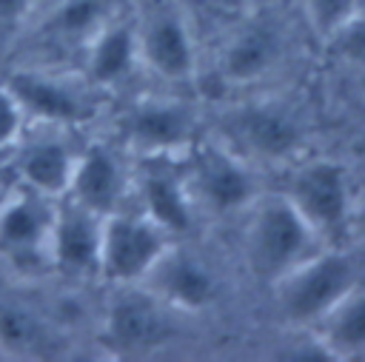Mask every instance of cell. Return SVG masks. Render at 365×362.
<instances>
[{"mask_svg": "<svg viewBox=\"0 0 365 362\" xmlns=\"http://www.w3.org/2000/svg\"><path fill=\"white\" fill-rule=\"evenodd\" d=\"M317 237L319 234L308 225V219L294 208L285 194L268 197L251 214L245 234V259L251 274L259 282L274 285L314 254Z\"/></svg>", "mask_w": 365, "mask_h": 362, "instance_id": "6da1fadb", "label": "cell"}, {"mask_svg": "<svg viewBox=\"0 0 365 362\" xmlns=\"http://www.w3.org/2000/svg\"><path fill=\"white\" fill-rule=\"evenodd\" d=\"M356 288V268L339 251L311 254L305 262L291 268L274 282L279 311L288 322L311 325L322 322L325 314Z\"/></svg>", "mask_w": 365, "mask_h": 362, "instance_id": "7a4b0ae2", "label": "cell"}, {"mask_svg": "<svg viewBox=\"0 0 365 362\" xmlns=\"http://www.w3.org/2000/svg\"><path fill=\"white\" fill-rule=\"evenodd\" d=\"M168 248V234L145 214L114 211L103 217L100 274L111 282H140Z\"/></svg>", "mask_w": 365, "mask_h": 362, "instance_id": "3957f363", "label": "cell"}, {"mask_svg": "<svg viewBox=\"0 0 365 362\" xmlns=\"http://www.w3.org/2000/svg\"><path fill=\"white\" fill-rule=\"evenodd\" d=\"M165 302L151 291H123L106 314L103 342L123 356L151 353L171 339V319Z\"/></svg>", "mask_w": 365, "mask_h": 362, "instance_id": "277c9868", "label": "cell"}, {"mask_svg": "<svg viewBox=\"0 0 365 362\" xmlns=\"http://www.w3.org/2000/svg\"><path fill=\"white\" fill-rule=\"evenodd\" d=\"M294 208L308 219L317 234H339L351 219V200H348V180L342 165L317 160L302 165L285 191Z\"/></svg>", "mask_w": 365, "mask_h": 362, "instance_id": "5b68a950", "label": "cell"}, {"mask_svg": "<svg viewBox=\"0 0 365 362\" xmlns=\"http://www.w3.org/2000/svg\"><path fill=\"white\" fill-rule=\"evenodd\" d=\"M100 239L103 217L66 197V202L54 208L48 262L66 276L100 274Z\"/></svg>", "mask_w": 365, "mask_h": 362, "instance_id": "8992f818", "label": "cell"}, {"mask_svg": "<svg viewBox=\"0 0 365 362\" xmlns=\"http://www.w3.org/2000/svg\"><path fill=\"white\" fill-rule=\"evenodd\" d=\"M51 225L54 208L48 205V197L26 188V194L0 205V251L17 265L48 262Z\"/></svg>", "mask_w": 365, "mask_h": 362, "instance_id": "52a82bcc", "label": "cell"}, {"mask_svg": "<svg viewBox=\"0 0 365 362\" xmlns=\"http://www.w3.org/2000/svg\"><path fill=\"white\" fill-rule=\"evenodd\" d=\"M185 182H188L191 200L197 194L208 208H214L220 214L245 208L251 202V188H254L251 177L240 165V160L214 145H200L191 154Z\"/></svg>", "mask_w": 365, "mask_h": 362, "instance_id": "ba28073f", "label": "cell"}, {"mask_svg": "<svg viewBox=\"0 0 365 362\" xmlns=\"http://www.w3.org/2000/svg\"><path fill=\"white\" fill-rule=\"evenodd\" d=\"M137 54L165 80H188L194 71V46L182 14L171 6L151 9L137 34Z\"/></svg>", "mask_w": 365, "mask_h": 362, "instance_id": "9c48e42d", "label": "cell"}, {"mask_svg": "<svg viewBox=\"0 0 365 362\" xmlns=\"http://www.w3.org/2000/svg\"><path fill=\"white\" fill-rule=\"evenodd\" d=\"M137 185H140L143 214L151 222H157L165 234H182L191 228V191L185 174L174 168L171 154L145 157Z\"/></svg>", "mask_w": 365, "mask_h": 362, "instance_id": "30bf717a", "label": "cell"}, {"mask_svg": "<svg viewBox=\"0 0 365 362\" xmlns=\"http://www.w3.org/2000/svg\"><path fill=\"white\" fill-rule=\"evenodd\" d=\"M151 282V294L160 296L168 308L180 311H202L217 296L214 274L185 251L165 248L154 268L145 274Z\"/></svg>", "mask_w": 365, "mask_h": 362, "instance_id": "8fae6325", "label": "cell"}, {"mask_svg": "<svg viewBox=\"0 0 365 362\" xmlns=\"http://www.w3.org/2000/svg\"><path fill=\"white\" fill-rule=\"evenodd\" d=\"M66 197L100 217L120 211V202L125 197V171L117 154L106 145H91L77 154Z\"/></svg>", "mask_w": 365, "mask_h": 362, "instance_id": "7c38bea8", "label": "cell"}, {"mask_svg": "<svg viewBox=\"0 0 365 362\" xmlns=\"http://www.w3.org/2000/svg\"><path fill=\"white\" fill-rule=\"evenodd\" d=\"M191 131V114L174 103H140L125 117V137L145 157L180 151L188 145Z\"/></svg>", "mask_w": 365, "mask_h": 362, "instance_id": "4fadbf2b", "label": "cell"}, {"mask_svg": "<svg viewBox=\"0 0 365 362\" xmlns=\"http://www.w3.org/2000/svg\"><path fill=\"white\" fill-rule=\"evenodd\" d=\"M234 137L262 160H288L302 140L299 123L274 105H254L237 114Z\"/></svg>", "mask_w": 365, "mask_h": 362, "instance_id": "5bb4252c", "label": "cell"}, {"mask_svg": "<svg viewBox=\"0 0 365 362\" xmlns=\"http://www.w3.org/2000/svg\"><path fill=\"white\" fill-rule=\"evenodd\" d=\"M6 88L20 103L23 114H34L46 123H80L88 114L86 100L68 88L66 83H57L37 71H17L6 83Z\"/></svg>", "mask_w": 365, "mask_h": 362, "instance_id": "9a60e30c", "label": "cell"}, {"mask_svg": "<svg viewBox=\"0 0 365 362\" xmlns=\"http://www.w3.org/2000/svg\"><path fill=\"white\" fill-rule=\"evenodd\" d=\"M74 162L77 154L66 143L48 137V140H34L20 151L17 174L29 191L43 197H60L68 191Z\"/></svg>", "mask_w": 365, "mask_h": 362, "instance_id": "2e32d148", "label": "cell"}, {"mask_svg": "<svg viewBox=\"0 0 365 362\" xmlns=\"http://www.w3.org/2000/svg\"><path fill=\"white\" fill-rule=\"evenodd\" d=\"M282 40L271 23H251L231 37L222 54V74L234 83H251L262 77L279 57Z\"/></svg>", "mask_w": 365, "mask_h": 362, "instance_id": "e0dca14e", "label": "cell"}, {"mask_svg": "<svg viewBox=\"0 0 365 362\" xmlns=\"http://www.w3.org/2000/svg\"><path fill=\"white\" fill-rule=\"evenodd\" d=\"M137 60V34L125 26H103L86 51V74L91 83L111 86L123 80Z\"/></svg>", "mask_w": 365, "mask_h": 362, "instance_id": "ac0fdd59", "label": "cell"}, {"mask_svg": "<svg viewBox=\"0 0 365 362\" xmlns=\"http://www.w3.org/2000/svg\"><path fill=\"white\" fill-rule=\"evenodd\" d=\"M325 348L331 353L365 351V291L354 288L342 302H336L322 319Z\"/></svg>", "mask_w": 365, "mask_h": 362, "instance_id": "d6986e66", "label": "cell"}, {"mask_svg": "<svg viewBox=\"0 0 365 362\" xmlns=\"http://www.w3.org/2000/svg\"><path fill=\"white\" fill-rule=\"evenodd\" d=\"M106 26V0H63L48 23L46 34L54 40H94Z\"/></svg>", "mask_w": 365, "mask_h": 362, "instance_id": "ffe728a7", "label": "cell"}, {"mask_svg": "<svg viewBox=\"0 0 365 362\" xmlns=\"http://www.w3.org/2000/svg\"><path fill=\"white\" fill-rule=\"evenodd\" d=\"M0 345L17 353H34L46 345V325L26 308L0 311Z\"/></svg>", "mask_w": 365, "mask_h": 362, "instance_id": "44dd1931", "label": "cell"}, {"mask_svg": "<svg viewBox=\"0 0 365 362\" xmlns=\"http://www.w3.org/2000/svg\"><path fill=\"white\" fill-rule=\"evenodd\" d=\"M356 11L359 0H305V14L319 37H334Z\"/></svg>", "mask_w": 365, "mask_h": 362, "instance_id": "7402d4cb", "label": "cell"}, {"mask_svg": "<svg viewBox=\"0 0 365 362\" xmlns=\"http://www.w3.org/2000/svg\"><path fill=\"white\" fill-rule=\"evenodd\" d=\"M334 43L339 48V54L356 66H365V14L356 11L336 34H334Z\"/></svg>", "mask_w": 365, "mask_h": 362, "instance_id": "603a6c76", "label": "cell"}, {"mask_svg": "<svg viewBox=\"0 0 365 362\" xmlns=\"http://www.w3.org/2000/svg\"><path fill=\"white\" fill-rule=\"evenodd\" d=\"M20 128H23V108L14 100V94L6 86H0V151L17 143Z\"/></svg>", "mask_w": 365, "mask_h": 362, "instance_id": "cb8c5ba5", "label": "cell"}, {"mask_svg": "<svg viewBox=\"0 0 365 362\" xmlns=\"http://www.w3.org/2000/svg\"><path fill=\"white\" fill-rule=\"evenodd\" d=\"M31 0H0V46L9 43L29 14Z\"/></svg>", "mask_w": 365, "mask_h": 362, "instance_id": "d4e9b609", "label": "cell"}, {"mask_svg": "<svg viewBox=\"0 0 365 362\" xmlns=\"http://www.w3.org/2000/svg\"><path fill=\"white\" fill-rule=\"evenodd\" d=\"M354 225H356L359 237L365 239V208H359V211H356V219H354Z\"/></svg>", "mask_w": 365, "mask_h": 362, "instance_id": "484cf974", "label": "cell"}]
</instances>
